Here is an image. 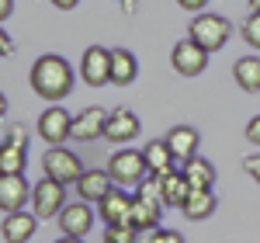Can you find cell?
<instances>
[{
  "label": "cell",
  "instance_id": "83f0119b",
  "mask_svg": "<svg viewBox=\"0 0 260 243\" xmlns=\"http://www.w3.org/2000/svg\"><path fill=\"white\" fill-rule=\"evenodd\" d=\"M149 243H184V236H180L177 229H153Z\"/></svg>",
  "mask_w": 260,
  "mask_h": 243
},
{
  "label": "cell",
  "instance_id": "4dcf8cb0",
  "mask_svg": "<svg viewBox=\"0 0 260 243\" xmlns=\"http://www.w3.org/2000/svg\"><path fill=\"white\" fill-rule=\"evenodd\" d=\"M246 142H253V146H260V115H253V118L246 122Z\"/></svg>",
  "mask_w": 260,
  "mask_h": 243
},
{
  "label": "cell",
  "instance_id": "9a60e30c",
  "mask_svg": "<svg viewBox=\"0 0 260 243\" xmlns=\"http://www.w3.org/2000/svg\"><path fill=\"white\" fill-rule=\"evenodd\" d=\"M177 170H180V177L187 181L191 191H212V184H215V167L205 160V157H194V160L180 163Z\"/></svg>",
  "mask_w": 260,
  "mask_h": 243
},
{
  "label": "cell",
  "instance_id": "603a6c76",
  "mask_svg": "<svg viewBox=\"0 0 260 243\" xmlns=\"http://www.w3.org/2000/svg\"><path fill=\"white\" fill-rule=\"evenodd\" d=\"M163 208H180V205L187 202V195H191V188L187 181L180 177V170H170V174H163Z\"/></svg>",
  "mask_w": 260,
  "mask_h": 243
},
{
  "label": "cell",
  "instance_id": "277c9868",
  "mask_svg": "<svg viewBox=\"0 0 260 243\" xmlns=\"http://www.w3.org/2000/svg\"><path fill=\"white\" fill-rule=\"evenodd\" d=\"M42 170H45V177H52V181H59V184H77L83 174H87L83 163H80V157H77L73 149H66V146L45 149V157H42Z\"/></svg>",
  "mask_w": 260,
  "mask_h": 243
},
{
  "label": "cell",
  "instance_id": "4fadbf2b",
  "mask_svg": "<svg viewBox=\"0 0 260 243\" xmlns=\"http://www.w3.org/2000/svg\"><path fill=\"white\" fill-rule=\"evenodd\" d=\"M98 208H101V219L108 226H125L128 216H132V195H125L121 188H111L104 195V202H98Z\"/></svg>",
  "mask_w": 260,
  "mask_h": 243
},
{
  "label": "cell",
  "instance_id": "484cf974",
  "mask_svg": "<svg viewBox=\"0 0 260 243\" xmlns=\"http://www.w3.org/2000/svg\"><path fill=\"white\" fill-rule=\"evenodd\" d=\"M104 243H139V233L132 226H108L104 229Z\"/></svg>",
  "mask_w": 260,
  "mask_h": 243
},
{
  "label": "cell",
  "instance_id": "ba28073f",
  "mask_svg": "<svg viewBox=\"0 0 260 243\" xmlns=\"http://www.w3.org/2000/svg\"><path fill=\"white\" fill-rule=\"evenodd\" d=\"M170 63H174V70H177L180 77H198L208 66V52L201 45H194L191 39H180L174 45V52H170Z\"/></svg>",
  "mask_w": 260,
  "mask_h": 243
},
{
  "label": "cell",
  "instance_id": "5bb4252c",
  "mask_svg": "<svg viewBox=\"0 0 260 243\" xmlns=\"http://www.w3.org/2000/svg\"><path fill=\"white\" fill-rule=\"evenodd\" d=\"M108 115L104 108H83L80 115L73 118V139L80 142H90V139H101L104 136V125H108Z\"/></svg>",
  "mask_w": 260,
  "mask_h": 243
},
{
  "label": "cell",
  "instance_id": "7c38bea8",
  "mask_svg": "<svg viewBox=\"0 0 260 243\" xmlns=\"http://www.w3.org/2000/svg\"><path fill=\"white\" fill-rule=\"evenodd\" d=\"M198 142H201V136H198V129H191V125H177V129H170V136H167V146H170L177 167L198 157Z\"/></svg>",
  "mask_w": 260,
  "mask_h": 243
},
{
  "label": "cell",
  "instance_id": "9c48e42d",
  "mask_svg": "<svg viewBox=\"0 0 260 243\" xmlns=\"http://www.w3.org/2000/svg\"><path fill=\"white\" fill-rule=\"evenodd\" d=\"M59 229H62V236L83 240V236L94 229V208L87 202H70L59 212Z\"/></svg>",
  "mask_w": 260,
  "mask_h": 243
},
{
  "label": "cell",
  "instance_id": "74e56055",
  "mask_svg": "<svg viewBox=\"0 0 260 243\" xmlns=\"http://www.w3.org/2000/svg\"><path fill=\"white\" fill-rule=\"evenodd\" d=\"M250 7H253V14H260V0H250Z\"/></svg>",
  "mask_w": 260,
  "mask_h": 243
},
{
  "label": "cell",
  "instance_id": "8d00e7d4",
  "mask_svg": "<svg viewBox=\"0 0 260 243\" xmlns=\"http://www.w3.org/2000/svg\"><path fill=\"white\" fill-rule=\"evenodd\" d=\"M56 243H83V240H73V236H62V240H56Z\"/></svg>",
  "mask_w": 260,
  "mask_h": 243
},
{
  "label": "cell",
  "instance_id": "44dd1931",
  "mask_svg": "<svg viewBox=\"0 0 260 243\" xmlns=\"http://www.w3.org/2000/svg\"><path fill=\"white\" fill-rule=\"evenodd\" d=\"M160 216H163V208H156V205H149V202H139V198L132 195V216H128V226H132L136 233H153V229L160 226Z\"/></svg>",
  "mask_w": 260,
  "mask_h": 243
},
{
  "label": "cell",
  "instance_id": "30bf717a",
  "mask_svg": "<svg viewBox=\"0 0 260 243\" xmlns=\"http://www.w3.org/2000/svg\"><path fill=\"white\" fill-rule=\"evenodd\" d=\"M142 122L136 111H128V108H115L111 115H108V125H104V139L108 142H132L139 136Z\"/></svg>",
  "mask_w": 260,
  "mask_h": 243
},
{
  "label": "cell",
  "instance_id": "d4e9b609",
  "mask_svg": "<svg viewBox=\"0 0 260 243\" xmlns=\"http://www.w3.org/2000/svg\"><path fill=\"white\" fill-rule=\"evenodd\" d=\"M136 198H139V202L156 205V208H163V181L156 177V174H149V177L136 188Z\"/></svg>",
  "mask_w": 260,
  "mask_h": 243
},
{
  "label": "cell",
  "instance_id": "e0dca14e",
  "mask_svg": "<svg viewBox=\"0 0 260 243\" xmlns=\"http://www.w3.org/2000/svg\"><path fill=\"white\" fill-rule=\"evenodd\" d=\"M142 160H146V167H149V174H156V177L170 174V170H177V160H174V153H170L167 139L146 142V149H142Z\"/></svg>",
  "mask_w": 260,
  "mask_h": 243
},
{
  "label": "cell",
  "instance_id": "52a82bcc",
  "mask_svg": "<svg viewBox=\"0 0 260 243\" xmlns=\"http://www.w3.org/2000/svg\"><path fill=\"white\" fill-rule=\"evenodd\" d=\"M80 80L87 87H104L111 83V49L104 45H90L80 59Z\"/></svg>",
  "mask_w": 260,
  "mask_h": 243
},
{
  "label": "cell",
  "instance_id": "f1b7e54d",
  "mask_svg": "<svg viewBox=\"0 0 260 243\" xmlns=\"http://www.w3.org/2000/svg\"><path fill=\"white\" fill-rule=\"evenodd\" d=\"M7 142H14V146H24V149H28V129H24V125H11V129H7Z\"/></svg>",
  "mask_w": 260,
  "mask_h": 243
},
{
  "label": "cell",
  "instance_id": "5b68a950",
  "mask_svg": "<svg viewBox=\"0 0 260 243\" xmlns=\"http://www.w3.org/2000/svg\"><path fill=\"white\" fill-rule=\"evenodd\" d=\"M62 208H66V184L42 177L31 188V216L35 219H59Z\"/></svg>",
  "mask_w": 260,
  "mask_h": 243
},
{
  "label": "cell",
  "instance_id": "8fae6325",
  "mask_svg": "<svg viewBox=\"0 0 260 243\" xmlns=\"http://www.w3.org/2000/svg\"><path fill=\"white\" fill-rule=\"evenodd\" d=\"M24 202H31V188L24 181V174H0V208L11 216V212H24Z\"/></svg>",
  "mask_w": 260,
  "mask_h": 243
},
{
  "label": "cell",
  "instance_id": "8992f818",
  "mask_svg": "<svg viewBox=\"0 0 260 243\" xmlns=\"http://www.w3.org/2000/svg\"><path fill=\"white\" fill-rule=\"evenodd\" d=\"M35 132L56 149V146H62L66 139H73V115H70L62 104H49L39 115V122H35Z\"/></svg>",
  "mask_w": 260,
  "mask_h": 243
},
{
  "label": "cell",
  "instance_id": "1f68e13d",
  "mask_svg": "<svg viewBox=\"0 0 260 243\" xmlns=\"http://www.w3.org/2000/svg\"><path fill=\"white\" fill-rule=\"evenodd\" d=\"M11 52H14V42H11V35H7L4 28H0V59H4V56H11Z\"/></svg>",
  "mask_w": 260,
  "mask_h": 243
},
{
  "label": "cell",
  "instance_id": "ffe728a7",
  "mask_svg": "<svg viewBox=\"0 0 260 243\" xmlns=\"http://www.w3.org/2000/svg\"><path fill=\"white\" fill-rule=\"evenodd\" d=\"M233 80L240 83L246 94L260 90V56H240L233 63Z\"/></svg>",
  "mask_w": 260,
  "mask_h": 243
},
{
  "label": "cell",
  "instance_id": "7a4b0ae2",
  "mask_svg": "<svg viewBox=\"0 0 260 243\" xmlns=\"http://www.w3.org/2000/svg\"><path fill=\"white\" fill-rule=\"evenodd\" d=\"M108 177L118 188H139L149 177V167L142 160V149H118L111 160H108Z\"/></svg>",
  "mask_w": 260,
  "mask_h": 243
},
{
  "label": "cell",
  "instance_id": "ac0fdd59",
  "mask_svg": "<svg viewBox=\"0 0 260 243\" xmlns=\"http://www.w3.org/2000/svg\"><path fill=\"white\" fill-rule=\"evenodd\" d=\"M136 77H139V59H136V52H128V49H111V83L128 87Z\"/></svg>",
  "mask_w": 260,
  "mask_h": 243
},
{
  "label": "cell",
  "instance_id": "f546056e",
  "mask_svg": "<svg viewBox=\"0 0 260 243\" xmlns=\"http://www.w3.org/2000/svg\"><path fill=\"white\" fill-rule=\"evenodd\" d=\"M243 170L260 184V153H250V157H243Z\"/></svg>",
  "mask_w": 260,
  "mask_h": 243
},
{
  "label": "cell",
  "instance_id": "d6a6232c",
  "mask_svg": "<svg viewBox=\"0 0 260 243\" xmlns=\"http://www.w3.org/2000/svg\"><path fill=\"white\" fill-rule=\"evenodd\" d=\"M14 14V0H0V24Z\"/></svg>",
  "mask_w": 260,
  "mask_h": 243
},
{
  "label": "cell",
  "instance_id": "7402d4cb",
  "mask_svg": "<svg viewBox=\"0 0 260 243\" xmlns=\"http://www.w3.org/2000/svg\"><path fill=\"white\" fill-rule=\"evenodd\" d=\"M215 205H219L215 191H191L187 202L180 205V212H184L191 223H201V219H208V216L215 212Z\"/></svg>",
  "mask_w": 260,
  "mask_h": 243
},
{
  "label": "cell",
  "instance_id": "e575fe53",
  "mask_svg": "<svg viewBox=\"0 0 260 243\" xmlns=\"http://www.w3.org/2000/svg\"><path fill=\"white\" fill-rule=\"evenodd\" d=\"M52 7H59V11H73L77 0H52Z\"/></svg>",
  "mask_w": 260,
  "mask_h": 243
},
{
  "label": "cell",
  "instance_id": "3957f363",
  "mask_svg": "<svg viewBox=\"0 0 260 243\" xmlns=\"http://www.w3.org/2000/svg\"><path fill=\"white\" fill-rule=\"evenodd\" d=\"M229 35H233V24L222 18V14H198V18L191 21V35L187 39L212 56V52H219L222 45L229 42Z\"/></svg>",
  "mask_w": 260,
  "mask_h": 243
},
{
  "label": "cell",
  "instance_id": "cb8c5ba5",
  "mask_svg": "<svg viewBox=\"0 0 260 243\" xmlns=\"http://www.w3.org/2000/svg\"><path fill=\"white\" fill-rule=\"evenodd\" d=\"M28 167V149L24 146H14V142H0V174L14 177V174H24Z\"/></svg>",
  "mask_w": 260,
  "mask_h": 243
},
{
  "label": "cell",
  "instance_id": "4316f807",
  "mask_svg": "<svg viewBox=\"0 0 260 243\" xmlns=\"http://www.w3.org/2000/svg\"><path fill=\"white\" fill-rule=\"evenodd\" d=\"M243 42L260 49V14H250V18L243 21Z\"/></svg>",
  "mask_w": 260,
  "mask_h": 243
},
{
  "label": "cell",
  "instance_id": "d6986e66",
  "mask_svg": "<svg viewBox=\"0 0 260 243\" xmlns=\"http://www.w3.org/2000/svg\"><path fill=\"white\" fill-rule=\"evenodd\" d=\"M108 191H111L108 170H87L80 181H77V195H80L83 202H104Z\"/></svg>",
  "mask_w": 260,
  "mask_h": 243
},
{
  "label": "cell",
  "instance_id": "d590c367",
  "mask_svg": "<svg viewBox=\"0 0 260 243\" xmlns=\"http://www.w3.org/2000/svg\"><path fill=\"white\" fill-rule=\"evenodd\" d=\"M4 115H7V98L0 94V118H4Z\"/></svg>",
  "mask_w": 260,
  "mask_h": 243
},
{
  "label": "cell",
  "instance_id": "2e32d148",
  "mask_svg": "<svg viewBox=\"0 0 260 243\" xmlns=\"http://www.w3.org/2000/svg\"><path fill=\"white\" fill-rule=\"evenodd\" d=\"M35 226H39V219L31 212H11V216H4L0 233H4L7 243H28L35 236Z\"/></svg>",
  "mask_w": 260,
  "mask_h": 243
},
{
  "label": "cell",
  "instance_id": "6da1fadb",
  "mask_svg": "<svg viewBox=\"0 0 260 243\" xmlns=\"http://www.w3.org/2000/svg\"><path fill=\"white\" fill-rule=\"evenodd\" d=\"M31 90L49 104H59L73 90V66L62 56H39L31 66Z\"/></svg>",
  "mask_w": 260,
  "mask_h": 243
},
{
  "label": "cell",
  "instance_id": "836d02e7",
  "mask_svg": "<svg viewBox=\"0 0 260 243\" xmlns=\"http://www.w3.org/2000/svg\"><path fill=\"white\" fill-rule=\"evenodd\" d=\"M177 7H184V11H201V7H208L205 0H180Z\"/></svg>",
  "mask_w": 260,
  "mask_h": 243
}]
</instances>
